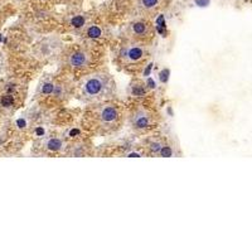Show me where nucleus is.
Wrapping results in <instances>:
<instances>
[{
	"instance_id": "1",
	"label": "nucleus",
	"mask_w": 252,
	"mask_h": 252,
	"mask_svg": "<svg viewBox=\"0 0 252 252\" xmlns=\"http://www.w3.org/2000/svg\"><path fill=\"white\" fill-rule=\"evenodd\" d=\"M83 95L88 97H98L114 88V82L107 73H94L83 79L81 85Z\"/></svg>"
},
{
	"instance_id": "2",
	"label": "nucleus",
	"mask_w": 252,
	"mask_h": 252,
	"mask_svg": "<svg viewBox=\"0 0 252 252\" xmlns=\"http://www.w3.org/2000/svg\"><path fill=\"white\" fill-rule=\"evenodd\" d=\"M120 54L124 59L129 61V62H138L140 59L144 58L145 56V50L141 46L138 44H132V46H126L121 49Z\"/></svg>"
},
{
	"instance_id": "3",
	"label": "nucleus",
	"mask_w": 252,
	"mask_h": 252,
	"mask_svg": "<svg viewBox=\"0 0 252 252\" xmlns=\"http://www.w3.org/2000/svg\"><path fill=\"white\" fill-rule=\"evenodd\" d=\"M68 62L74 68L86 67V66L88 64V62H90V54L85 50H77V52L72 53V54L70 56Z\"/></svg>"
},
{
	"instance_id": "4",
	"label": "nucleus",
	"mask_w": 252,
	"mask_h": 252,
	"mask_svg": "<svg viewBox=\"0 0 252 252\" xmlns=\"http://www.w3.org/2000/svg\"><path fill=\"white\" fill-rule=\"evenodd\" d=\"M98 116H100L101 122L105 124V125H107V124H112V122H115L117 120L118 112L114 106L106 105V106H103V107H101Z\"/></svg>"
},
{
	"instance_id": "5",
	"label": "nucleus",
	"mask_w": 252,
	"mask_h": 252,
	"mask_svg": "<svg viewBox=\"0 0 252 252\" xmlns=\"http://www.w3.org/2000/svg\"><path fill=\"white\" fill-rule=\"evenodd\" d=\"M131 122H132V126L136 127V129H146L150 122H151V117L148 112L145 111H138L136 114H134V116L131 117Z\"/></svg>"
},
{
	"instance_id": "6",
	"label": "nucleus",
	"mask_w": 252,
	"mask_h": 252,
	"mask_svg": "<svg viewBox=\"0 0 252 252\" xmlns=\"http://www.w3.org/2000/svg\"><path fill=\"white\" fill-rule=\"evenodd\" d=\"M46 146L48 150L50 151H59L63 146L62 144V140L61 139H57V138H50L47 142H46Z\"/></svg>"
},
{
	"instance_id": "7",
	"label": "nucleus",
	"mask_w": 252,
	"mask_h": 252,
	"mask_svg": "<svg viewBox=\"0 0 252 252\" xmlns=\"http://www.w3.org/2000/svg\"><path fill=\"white\" fill-rule=\"evenodd\" d=\"M131 29L134 32V34H136V35H145L148 33V26L142 22H135L131 25Z\"/></svg>"
},
{
	"instance_id": "8",
	"label": "nucleus",
	"mask_w": 252,
	"mask_h": 252,
	"mask_svg": "<svg viewBox=\"0 0 252 252\" xmlns=\"http://www.w3.org/2000/svg\"><path fill=\"white\" fill-rule=\"evenodd\" d=\"M86 34L91 39H97V38H100L102 35V30H101V28L98 25H91V26H88Z\"/></svg>"
},
{
	"instance_id": "9",
	"label": "nucleus",
	"mask_w": 252,
	"mask_h": 252,
	"mask_svg": "<svg viewBox=\"0 0 252 252\" xmlns=\"http://www.w3.org/2000/svg\"><path fill=\"white\" fill-rule=\"evenodd\" d=\"M54 86L56 85H53L52 82L47 81V82L41 85V87H39V92H41L42 95H52L53 91H54Z\"/></svg>"
},
{
	"instance_id": "10",
	"label": "nucleus",
	"mask_w": 252,
	"mask_h": 252,
	"mask_svg": "<svg viewBox=\"0 0 252 252\" xmlns=\"http://www.w3.org/2000/svg\"><path fill=\"white\" fill-rule=\"evenodd\" d=\"M85 23H86V19L82 15H74L71 19V25L73 26V28H77V29L82 28V26L85 25Z\"/></svg>"
},
{
	"instance_id": "11",
	"label": "nucleus",
	"mask_w": 252,
	"mask_h": 252,
	"mask_svg": "<svg viewBox=\"0 0 252 252\" xmlns=\"http://www.w3.org/2000/svg\"><path fill=\"white\" fill-rule=\"evenodd\" d=\"M131 95L132 96H144L145 95V88L141 85H134L131 86Z\"/></svg>"
},
{
	"instance_id": "12",
	"label": "nucleus",
	"mask_w": 252,
	"mask_h": 252,
	"mask_svg": "<svg viewBox=\"0 0 252 252\" xmlns=\"http://www.w3.org/2000/svg\"><path fill=\"white\" fill-rule=\"evenodd\" d=\"M159 154H160V156H163V158H168V156H173L174 151H173V149H171V146H169V145H163L160 151H159Z\"/></svg>"
},
{
	"instance_id": "13",
	"label": "nucleus",
	"mask_w": 252,
	"mask_h": 252,
	"mask_svg": "<svg viewBox=\"0 0 252 252\" xmlns=\"http://www.w3.org/2000/svg\"><path fill=\"white\" fill-rule=\"evenodd\" d=\"M159 3V0H141V4L145 9H148V10H151L154 9Z\"/></svg>"
},
{
	"instance_id": "14",
	"label": "nucleus",
	"mask_w": 252,
	"mask_h": 252,
	"mask_svg": "<svg viewBox=\"0 0 252 252\" xmlns=\"http://www.w3.org/2000/svg\"><path fill=\"white\" fill-rule=\"evenodd\" d=\"M156 28H158V30L162 34H164V30H165V20H164V17H163V15H159V18L156 19Z\"/></svg>"
},
{
	"instance_id": "15",
	"label": "nucleus",
	"mask_w": 252,
	"mask_h": 252,
	"mask_svg": "<svg viewBox=\"0 0 252 252\" xmlns=\"http://www.w3.org/2000/svg\"><path fill=\"white\" fill-rule=\"evenodd\" d=\"M162 146H163V144H162L160 141H154V142H151V144H150L149 149H150V151H151L153 154H158L159 151H160Z\"/></svg>"
},
{
	"instance_id": "16",
	"label": "nucleus",
	"mask_w": 252,
	"mask_h": 252,
	"mask_svg": "<svg viewBox=\"0 0 252 252\" xmlns=\"http://www.w3.org/2000/svg\"><path fill=\"white\" fill-rule=\"evenodd\" d=\"M13 102H14V98H13L10 95H6L2 98V105L5 106V107H9V106L13 105Z\"/></svg>"
},
{
	"instance_id": "17",
	"label": "nucleus",
	"mask_w": 252,
	"mask_h": 252,
	"mask_svg": "<svg viewBox=\"0 0 252 252\" xmlns=\"http://www.w3.org/2000/svg\"><path fill=\"white\" fill-rule=\"evenodd\" d=\"M160 81L163 82V83H166L168 82V78H169V71L168 70H163L162 72H160Z\"/></svg>"
},
{
	"instance_id": "18",
	"label": "nucleus",
	"mask_w": 252,
	"mask_h": 252,
	"mask_svg": "<svg viewBox=\"0 0 252 252\" xmlns=\"http://www.w3.org/2000/svg\"><path fill=\"white\" fill-rule=\"evenodd\" d=\"M17 125H18V127H20V129H23V127H25V125H26V122H25V120H23V118H19V120L17 121Z\"/></svg>"
},
{
	"instance_id": "19",
	"label": "nucleus",
	"mask_w": 252,
	"mask_h": 252,
	"mask_svg": "<svg viewBox=\"0 0 252 252\" xmlns=\"http://www.w3.org/2000/svg\"><path fill=\"white\" fill-rule=\"evenodd\" d=\"M195 3L198 4V5H201V6H204V5H207V0H195Z\"/></svg>"
},
{
	"instance_id": "20",
	"label": "nucleus",
	"mask_w": 252,
	"mask_h": 252,
	"mask_svg": "<svg viewBox=\"0 0 252 252\" xmlns=\"http://www.w3.org/2000/svg\"><path fill=\"white\" fill-rule=\"evenodd\" d=\"M127 156H131V158H135V156H140V154H139V153H130V154H127Z\"/></svg>"
},
{
	"instance_id": "21",
	"label": "nucleus",
	"mask_w": 252,
	"mask_h": 252,
	"mask_svg": "<svg viewBox=\"0 0 252 252\" xmlns=\"http://www.w3.org/2000/svg\"><path fill=\"white\" fill-rule=\"evenodd\" d=\"M43 132H44V131H43L42 129H38V130H37V134H39V135H43Z\"/></svg>"
}]
</instances>
